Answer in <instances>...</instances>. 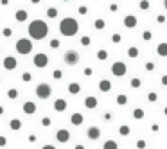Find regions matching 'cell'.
I'll use <instances>...</instances> for the list:
<instances>
[{"mask_svg": "<svg viewBox=\"0 0 167 149\" xmlns=\"http://www.w3.org/2000/svg\"><path fill=\"white\" fill-rule=\"evenodd\" d=\"M128 133H130V128L128 126H122L120 128V135H128Z\"/></svg>", "mask_w": 167, "mask_h": 149, "instance_id": "24", "label": "cell"}, {"mask_svg": "<svg viewBox=\"0 0 167 149\" xmlns=\"http://www.w3.org/2000/svg\"><path fill=\"white\" fill-rule=\"evenodd\" d=\"M117 101H119V104H126V101H128V99H126V95H120Z\"/></svg>", "mask_w": 167, "mask_h": 149, "instance_id": "26", "label": "cell"}, {"mask_svg": "<svg viewBox=\"0 0 167 149\" xmlns=\"http://www.w3.org/2000/svg\"><path fill=\"white\" fill-rule=\"evenodd\" d=\"M50 45H52V47H57V45H59V41H57V40H52V41H50Z\"/></svg>", "mask_w": 167, "mask_h": 149, "instance_id": "32", "label": "cell"}, {"mask_svg": "<svg viewBox=\"0 0 167 149\" xmlns=\"http://www.w3.org/2000/svg\"><path fill=\"white\" fill-rule=\"evenodd\" d=\"M146 68H148V70H153V68H155V65H153V63H148V65H146Z\"/></svg>", "mask_w": 167, "mask_h": 149, "instance_id": "34", "label": "cell"}, {"mask_svg": "<svg viewBox=\"0 0 167 149\" xmlns=\"http://www.w3.org/2000/svg\"><path fill=\"white\" fill-rule=\"evenodd\" d=\"M137 54H138V50H137L135 47H131V49H130V56H131V57H135Z\"/></svg>", "mask_w": 167, "mask_h": 149, "instance_id": "27", "label": "cell"}, {"mask_svg": "<svg viewBox=\"0 0 167 149\" xmlns=\"http://www.w3.org/2000/svg\"><path fill=\"white\" fill-rule=\"evenodd\" d=\"M86 135H88L90 140H97V138L101 137V130H99V128H90V130L86 131Z\"/></svg>", "mask_w": 167, "mask_h": 149, "instance_id": "9", "label": "cell"}, {"mask_svg": "<svg viewBox=\"0 0 167 149\" xmlns=\"http://www.w3.org/2000/svg\"><path fill=\"white\" fill-rule=\"evenodd\" d=\"M140 7H142V9L146 11V9L149 7V2H148V0H142V2H140Z\"/></svg>", "mask_w": 167, "mask_h": 149, "instance_id": "23", "label": "cell"}, {"mask_svg": "<svg viewBox=\"0 0 167 149\" xmlns=\"http://www.w3.org/2000/svg\"><path fill=\"white\" fill-rule=\"evenodd\" d=\"M4 67H5L7 70L16 68V59H15V57H5V59H4Z\"/></svg>", "mask_w": 167, "mask_h": 149, "instance_id": "10", "label": "cell"}, {"mask_svg": "<svg viewBox=\"0 0 167 149\" xmlns=\"http://www.w3.org/2000/svg\"><path fill=\"white\" fill-rule=\"evenodd\" d=\"M124 23H126V27L133 29V27L137 25V18H135V16H126V18H124Z\"/></svg>", "mask_w": 167, "mask_h": 149, "instance_id": "11", "label": "cell"}, {"mask_svg": "<svg viewBox=\"0 0 167 149\" xmlns=\"http://www.w3.org/2000/svg\"><path fill=\"white\" fill-rule=\"evenodd\" d=\"M4 34L5 36H11V29H4Z\"/></svg>", "mask_w": 167, "mask_h": 149, "instance_id": "36", "label": "cell"}, {"mask_svg": "<svg viewBox=\"0 0 167 149\" xmlns=\"http://www.w3.org/2000/svg\"><path fill=\"white\" fill-rule=\"evenodd\" d=\"M79 13L81 15H86V7H79Z\"/></svg>", "mask_w": 167, "mask_h": 149, "instance_id": "35", "label": "cell"}, {"mask_svg": "<svg viewBox=\"0 0 167 149\" xmlns=\"http://www.w3.org/2000/svg\"><path fill=\"white\" fill-rule=\"evenodd\" d=\"M95 27H97V29H103V27H104V22H103V20H97V22H95Z\"/></svg>", "mask_w": 167, "mask_h": 149, "instance_id": "25", "label": "cell"}, {"mask_svg": "<svg viewBox=\"0 0 167 149\" xmlns=\"http://www.w3.org/2000/svg\"><path fill=\"white\" fill-rule=\"evenodd\" d=\"M59 33L63 36H74L77 33V22L74 18H63L59 23Z\"/></svg>", "mask_w": 167, "mask_h": 149, "instance_id": "2", "label": "cell"}, {"mask_svg": "<svg viewBox=\"0 0 167 149\" xmlns=\"http://www.w3.org/2000/svg\"><path fill=\"white\" fill-rule=\"evenodd\" d=\"M34 110H36V106H34L33 102H25V104H23V112L25 113L31 115V113H34Z\"/></svg>", "mask_w": 167, "mask_h": 149, "instance_id": "12", "label": "cell"}, {"mask_svg": "<svg viewBox=\"0 0 167 149\" xmlns=\"http://www.w3.org/2000/svg\"><path fill=\"white\" fill-rule=\"evenodd\" d=\"M11 128H13V130H18V128H20V120H16V119H15V120H11Z\"/></svg>", "mask_w": 167, "mask_h": 149, "instance_id": "22", "label": "cell"}, {"mask_svg": "<svg viewBox=\"0 0 167 149\" xmlns=\"http://www.w3.org/2000/svg\"><path fill=\"white\" fill-rule=\"evenodd\" d=\"M31 2H33V4H40V0H31Z\"/></svg>", "mask_w": 167, "mask_h": 149, "instance_id": "40", "label": "cell"}, {"mask_svg": "<svg viewBox=\"0 0 167 149\" xmlns=\"http://www.w3.org/2000/svg\"><path fill=\"white\" fill-rule=\"evenodd\" d=\"M47 15H49V18H56L57 16V9L56 7H49L47 9Z\"/></svg>", "mask_w": 167, "mask_h": 149, "instance_id": "16", "label": "cell"}, {"mask_svg": "<svg viewBox=\"0 0 167 149\" xmlns=\"http://www.w3.org/2000/svg\"><path fill=\"white\" fill-rule=\"evenodd\" d=\"M149 101H151V102L156 101V93H149Z\"/></svg>", "mask_w": 167, "mask_h": 149, "instance_id": "30", "label": "cell"}, {"mask_svg": "<svg viewBox=\"0 0 167 149\" xmlns=\"http://www.w3.org/2000/svg\"><path fill=\"white\" fill-rule=\"evenodd\" d=\"M131 85H133L135 88H137V86H140V79H133V83H131Z\"/></svg>", "mask_w": 167, "mask_h": 149, "instance_id": "29", "label": "cell"}, {"mask_svg": "<svg viewBox=\"0 0 167 149\" xmlns=\"http://www.w3.org/2000/svg\"><path fill=\"white\" fill-rule=\"evenodd\" d=\"M47 61H49V59H47V56H45V54H36V56H34V65H36V67H40V68L47 67Z\"/></svg>", "mask_w": 167, "mask_h": 149, "instance_id": "6", "label": "cell"}, {"mask_svg": "<svg viewBox=\"0 0 167 149\" xmlns=\"http://www.w3.org/2000/svg\"><path fill=\"white\" fill-rule=\"evenodd\" d=\"M65 106H67V104H65V101H57V102H56V110H57V112H63V110H65Z\"/></svg>", "mask_w": 167, "mask_h": 149, "instance_id": "17", "label": "cell"}, {"mask_svg": "<svg viewBox=\"0 0 167 149\" xmlns=\"http://www.w3.org/2000/svg\"><path fill=\"white\" fill-rule=\"evenodd\" d=\"M43 149H56V147H54V146H45Z\"/></svg>", "mask_w": 167, "mask_h": 149, "instance_id": "39", "label": "cell"}, {"mask_svg": "<svg viewBox=\"0 0 167 149\" xmlns=\"http://www.w3.org/2000/svg\"><path fill=\"white\" fill-rule=\"evenodd\" d=\"M104 149H117V144L115 142H106L104 144Z\"/></svg>", "mask_w": 167, "mask_h": 149, "instance_id": "21", "label": "cell"}, {"mask_svg": "<svg viewBox=\"0 0 167 149\" xmlns=\"http://www.w3.org/2000/svg\"><path fill=\"white\" fill-rule=\"evenodd\" d=\"M65 2H68V0H65Z\"/></svg>", "mask_w": 167, "mask_h": 149, "instance_id": "42", "label": "cell"}, {"mask_svg": "<svg viewBox=\"0 0 167 149\" xmlns=\"http://www.w3.org/2000/svg\"><path fill=\"white\" fill-rule=\"evenodd\" d=\"M86 106H88V108H93V106H97V101H95L93 97H88V99H86Z\"/></svg>", "mask_w": 167, "mask_h": 149, "instance_id": "18", "label": "cell"}, {"mask_svg": "<svg viewBox=\"0 0 167 149\" xmlns=\"http://www.w3.org/2000/svg\"><path fill=\"white\" fill-rule=\"evenodd\" d=\"M49 33V27L43 20H33L29 23V36L34 38V40H41V38L47 36Z\"/></svg>", "mask_w": 167, "mask_h": 149, "instance_id": "1", "label": "cell"}, {"mask_svg": "<svg viewBox=\"0 0 167 149\" xmlns=\"http://www.w3.org/2000/svg\"><path fill=\"white\" fill-rule=\"evenodd\" d=\"M133 117H135V119H142V117H144V112H142L140 108H137V110L133 112Z\"/></svg>", "mask_w": 167, "mask_h": 149, "instance_id": "19", "label": "cell"}, {"mask_svg": "<svg viewBox=\"0 0 167 149\" xmlns=\"http://www.w3.org/2000/svg\"><path fill=\"white\" fill-rule=\"evenodd\" d=\"M99 57H101V59H104V57H106V52H104V50H101V52H99Z\"/></svg>", "mask_w": 167, "mask_h": 149, "instance_id": "33", "label": "cell"}, {"mask_svg": "<svg viewBox=\"0 0 167 149\" xmlns=\"http://www.w3.org/2000/svg\"><path fill=\"white\" fill-rule=\"evenodd\" d=\"M63 59H65V63H67L68 67H74V65L79 63V54H77L75 50H68V52H65Z\"/></svg>", "mask_w": 167, "mask_h": 149, "instance_id": "4", "label": "cell"}, {"mask_svg": "<svg viewBox=\"0 0 167 149\" xmlns=\"http://www.w3.org/2000/svg\"><path fill=\"white\" fill-rule=\"evenodd\" d=\"M72 122H74V126H79V124L83 122V115H79V113L72 115Z\"/></svg>", "mask_w": 167, "mask_h": 149, "instance_id": "13", "label": "cell"}, {"mask_svg": "<svg viewBox=\"0 0 167 149\" xmlns=\"http://www.w3.org/2000/svg\"><path fill=\"white\" fill-rule=\"evenodd\" d=\"M31 49H33V43H31L27 38H22V40L16 41V50H18L20 54H29Z\"/></svg>", "mask_w": 167, "mask_h": 149, "instance_id": "3", "label": "cell"}, {"mask_svg": "<svg viewBox=\"0 0 167 149\" xmlns=\"http://www.w3.org/2000/svg\"><path fill=\"white\" fill-rule=\"evenodd\" d=\"M144 40H151V33H149V31L144 33Z\"/></svg>", "mask_w": 167, "mask_h": 149, "instance_id": "31", "label": "cell"}, {"mask_svg": "<svg viewBox=\"0 0 167 149\" xmlns=\"http://www.w3.org/2000/svg\"><path fill=\"white\" fill-rule=\"evenodd\" d=\"M70 90H72V92H77L79 88H77V85H72V86H70Z\"/></svg>", "mask_w": 167, "mask_h": 149, "instance_id": "37", "label": "cell"}, {"mask_svg": "<svg viewBox=\"0 0 167 149\" xmlns=\"http://www.w3.org/2000/svg\"><path fill=\"white\" fill-rule=\"evenodd\" d=\"M158 54L160 56H165L167 54V43H160L158 45Z\"/></svg>", "mask_w": 167, "mask_h": 149, "instance_id": "15", "label": "cell"}, {"mask_svg": "<svg viewBox=\"0 0 167 149\" xmlns=\"http://www.w3.org/2000/svg\"><path fill=\"white\" fill-rule=\"evenodd\" d=\"M5 144V140H4V137H0V146H4Z\"/></svg>", "mask_w": 167, "mask_h": 149, "instance_id": "38", "label": "cell"}, {"mask_svg": "<svg viewBox=\"0 0 167 149\" xmlns=\"http://www.w3.org/2000/svg\"><path fill=\"white\" fill-rule=\"evenodd\" d=\"M75 149H85V147H83V146H77V147H75Z\"/></svg>", "mask_w": 167, "mask_h": 149, "instance_id": "41", "label": "cell"}, {"mask_svg": "<svg viewBox=\"0 0 167 149\" xmlns=\"http://www.w3.org/2000/svg\"><path fill=\"white\" fill-rule=\"evenodd\" d=\"M56 138H57L59 142H67V140L70 138V133H68L67 130H59L57 133H56Z\"/></svg>", "mask_w": 167, "mask_h": 149, "instance_id": "8", "label": "cell"}, {"mask_svg": "<svg viewBox=\"0 0 167 149\" xmlns=\"http://www.w3.org/2000/svg\"><path fill=\"white\" fill-rule=\"evenodd\" d=\"M16 90H11V92H7V95H9V97H11V99H16Z\"/></svg>", "mask_w": 167, "mask_h": 149, "instance_id": "28", "label": "cell"}, {"mask_svg": "<svg viewBox=\"0 0 167 149\" xmlns=\"http://www.w3.org/2000/svg\"><path fill=\"white\" fill-rule=\"evenodd\" d=\"M111 70H113V74H115V75H124V74H126V65L119 61V63H115V65H113V68H111Z\"/></svg>", "mask_w": 167, "mask_h": 149, "instance_id": "7", "label": "cell"}, {"mask_svg": "<svg viewBox=\"0 0 167 149\" xmlns=\"http://www.w3.org/2000/svg\"><path fill=\"white\" fill-rule=\"evenodd\" d=\"M27 18V11H23V9H20L18 13H16V20L18 22H23V20Z\"/></svg>", "mask_w": 167, "mask_h": 149, "instance_id": "14", "label": "cell"}, {"mask_svg": "<svg viewBox=\"0 0 167 149\" xmlns=\"http://www.w3.org/2000/svg\"><path fill=\"white\" fill-rule=\"evenodd\" d=\"M50 93H52L50 86H49V85H45V83L36 86V95L40 97V99H49V97H50Z\"/></svg>", "mask_w": 167, "mask_h": 149, "instance_id": "5", "label": "cell"}, {"mask_svg": "<svg viewBox=\"0 0 167 149\" xmlns=\"http://www.w3.org/2000/svg\"><path fill=\"white\" fill-rule=\"evenodd\" d=\"M101 90H104V92L110 90V81H103V83H101Z\"/></svg>", "mask_w": 167, "mask_h": 149, "instance_id": "20", "label": "cell"}]
</instances>
